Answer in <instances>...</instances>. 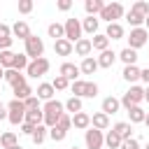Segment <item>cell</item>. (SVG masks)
Returning <instances> with one entry per match:
<instances>
[{"instance_id":"1","label":"cell","mask_w":149,"mask_h":149,"mask_svg":"<svg viewBox=\"0 0 149 149\" xmlns=\"http://www.w3.org/2000/svg\"><path fill=\"white\" fill-rule=\"evenodd\" d=\"M42 112H44V126H47V128H54V126L58 123V119L65 114V102H61V100H49V102H44Z\"/></svg>"},{"instance_id":"3","label":"cell","mask_w":149,"mask_h":149,"mask_svg":"<svg viewBox=\"0 0 149 149\" xmlns=\"http://www.w3.org/2000/svg\"><path fill=\"white\" fill-rule=\"evenodd\" d=\"M142 100H144V88H142V86H137V84H133V86L123 93V98H121V107H126V112H128L130 107L140 105Z\"/></svg>"},{"instance_id":"26","label":"cell","mask_w":149,"mask_h":149,"mask_svg":"<svg viewBox=\"0 0 149 149\" xmlns=\"http://www.w3.org/2000/svg\"><path fill=\"white\" fill-rule=\"evenodd\" d=\"M98 68H100V65H98V58H93V56L81 58V65H79L81 74H95V70H98Z\"/></svg>"},{"instance_id":"8","label":"cell","mask_w":149,"mask_h":149,"mask_svg":"<svg viewBox=\"0 0 149 149\" xmlns=\"http://www.w3.org/2000/svg\"><path fill=\"white\" fill-rule=\"evenodd\" d=\"M84 144H86V149H102V144H105V133H102V130H95V128L84 130Z\"/></svg>"},{"instance_id":"45","label":"cell","mask_w":149,"mask_h":149,"mask_svg":"<svg viewBox=\"0 0 149 149\" xmlns=\"http://www.w3.org/2000/svg\"><path fill=\"white\" fill-rule=\"evenodd\" d=\"M98 91H100V88H98L95 81H86V95H84V98H95Z\"/></svg>"},{"instance_id":"35","label":"cell","mask_w":149,"mask_h":149,"mask_svg":"<svg viewBox=\"0 0 149 149\" xmlns=\"http://www.w3.org/2000/svg\"><path fill=\"white\" fill-rule=\"evenodd\" d=\"M47 137H49V128H47L44 123H42V126H37V128H35V133L30 135V140H33L35 144H42Z\"/></svg>"},{"instance_id":"39","label":"cell","mask_w":149,"mask_h":149,"mask_svg":"<svg viewBox=\"0 0 149 149\" xmlns=\"http://www.w3.org/2000/svg\"><path fill=\"white\" fill-rule=\"evenodd\" d=\"M28 65H30V58L26 56V54H16V58H14V68L12 70H28Z\"/></svg>"},{"instance_id":"41","label":"cell","mask_w":149,"mask_h":149,"mask_svg":"<svg viewBox=\"0 0 149 149\" xmlns=\"http://www.w3.org/2000/svg\"><path fill=\"white\" fill-rule=\"evenodd\" d=\"M51 86H54L56 91H65V88L70 86V79H65L63 74H56V79L51 81Z\"/></svg>"},{"instance_id":"47","label":"cell","mask_w":149,"mask_h":149,"mask_svg":"<svg viewBox=\"0 0 149 149\" xmlns=\"http://www.w3.org/2000/svg\"><path fill=\"white\" fill-rule=\"evenodd\" d=\"M121 149H140V142H137L135 137H130V140H123V142H121Z\"/></svg>"},{"instance_id":"54","label":"cell","mask_w":149,"mask_h":149,"mask_svg":"<svg viewBox=\"0 0 149 149\" xmlns=\"http://www.w3.org/2000/svg\"><path fill=\"white\" fill-rule=\"evenodd\" d=\"M144 126L149 128V112H147V116H144Z\"/></svg>"},{"instance_id":"58","label":"cell","mask_w":149,"mask_h":149,"mask_svg":"<svg viewBox=\"0 0 149 149\" xmlns=\"http://www.w3.org/2000/svg\"><path fill=\"white\" fill-rule=\"evenodd\" d=\"M70 149H79V147H70Z\"/></svg>"},{"instance_id":"34","label":"cell","mask_w":149,"mask_h":149,"mask_svg":"<svg viewBox=\"0 0 149 149\" xmlns=\"http://www.w3.org/2000/svg\"><path fill=\"white\" fill-rule=\"evenodd\" d=\"M121 137L114 133V130H107V135H105V147L107 149H121Z\"/></svg>"},{"instance_id":"16","label":"cell","mask_w":149,"mask_h":149,"mask_svg":"<svg viewBox=\"0 0 149 149\" xmlns=\"http://www.w3.org/2000/svg\"><path fill=\"white\" fill-rule=\"evenodd\" d=\"M91 51H93V44H91V40H88V37H81L79 42H74V54H77V56L88 58V56H91Z\"/></svg>"},{"instance_id":"28","label":"cell","mask_w":149,"mask_h":149,"mask_svg":"<svg viewBox=\"0 0 149 149\" xmlns=\"http://www.w3.org/2000/svg\"><path fill=\"white\" fill-rule=\"evenodd\" d=\"M84 9H86V16H95V14H100L105 9V2L102 0H86Z\"/></svg>"},{"instance_id":"40","label":"cell","mask_w":149,"mask_h":149,"mask_svg":"<svg viewBox=\"0 0 149 149\" xmlns=\"http://www.w3.org/2000/svg\"><path fill=\"white\" fill-rule=\"evenodd\" d=\"M130 12H135V14H140V16H149V2H144V0H137V2H133V7H130Z\"/></svg>"},{"instance_id":"48","label":"cell","mask_w":149,"mask_h":149,"mask_svg":"<svg viewBox=\"0 0 149 149\" xmlns=\"http://www.w3.org/2000/svg\"><path fill=\"white\" fill-rule=\"evenodd\" d=\"M35 128H37V126H33V123H26V121L21 123V133H23V135H33Z\"/></svg>"},{"instance_id":"32","label":"cell","mask_w":149,"mask_h":149,"mask_svg":"<svg viewBox=\"0 0 149 149\" xmlns=\"http://www.w3.org/2000/svg\"><path fill=\"white\" fill-rule=\"evenodd\" d=\"M30 95H35V91L30 88V84H23V86L14 88V100H28Z\"/></svg>"},{"instance_id":"22","label":"cell","mask_w":149,"mask_h":149,"mask_svg":"<svg viewBox=\"0 0 149 149\" xmlns=\"http://www.w3.org/2000/svg\"><path fill=\"white\" fill-rule=\"evenodd\" d=\"M98 26H100V19H95V16L81 19V30L88 33V35H98Z\"/></svg>"},{"instance_id":"37","label":"cell","mask_w":149,"mask_h":149,"mask_svg":"<svg viewBox=\"0 0 149 149\" xmlns=\"http://www.w3.org/2000/svg\"><path fill=\"white\" fill-rule=\"evenodd\" d=\"M65 112H70V114H77V112H81V98H74V95H70V98L65 100Z\"/></svg>"},{"instance_id":"7","label":"cell","mask_w":149,"mask_h":149,"mask_svg":"<svg viewBox=\"0 0 149 149\" xmlns=\"http://www.w3.org/2000/svg\"><path fill=\"white\" fill-rule=\"evenodd\" d=\"M49 68H51V63H49V58H37V61H30V65H28V70H26V77H33V79H37V77H44L47 72H49Z\"/></svg>"},{"instance_id":"46","label":"cell","mask_w":149,"mask_h":149,"mask_svg":"<svg viewBox=\"0 0 149 149\" xmlns=\"http://www.w3.org/2000/svg\"><path fill=\"white\" fill-rule=\"evenodd\" d=\"M19 12L21 14H30L33 12V0H19Z\"/></svg>"},{"instance_id":"20","label":"cell","mask_w":149,"mask_h":149,"mask_svg":"<svg viewBox=\"0 0 149 149\" xmlns=\"http://www.w3.org/2000/svg\"><path fill=\"white\" fill-rule=\"evenodd\" d=\"M54 51H56V56H70V54L74 51V44L63 37V40H56V42H54Z\"/></svg>"},{"instance_id":"21","label":"cell","mask_w":149,"mask_h":149,"mask_svg":"<svg viewBox=\"0 0 149 149\" xmlns=\"http://www.w3.org/2000/svg\"><path fill=\"white\" fill-rule=\"evenodd\" d=\"M16 144H19V137H16L14 130L0 133V147H2V149H12V147H16Z\"/></svg>"},{"instance_id":"31","label":"cell","mask_w":149,"mask_h":149,"mask_svg":"<svg viewBox=\"0 0 149 149\" xmlns=\"http://www.w3.org/2000/svg\"><path fill=\"white\" fill-rule=\"evenodd\" d=\"M144 116H147V112H144L140 105H135V107L128 109V119H130V123H144Z\"/></svg>"},{"instance_id":"36","label":"cell","mask_w":149,"mask_h":149,"mask_svg":"<svg viewBox=\"0 0 149 149\" xmlns=\"http://www.w3.org/2000/svg\"><path fill=\"white\" fill-rule=\"evenodd\" d=\"M70 91H72L74 98H84V95H86V81H84V79L72 81V84H70Z\"/></svg>"},{"instance_id":"44","label":"cell","mask_w":149,"mask_h":149,"mask_svg":"<svg viewBox=\"0 0 149 149\" xmlns=\"http://www.w3.org/2000/svg\"><path fill=\"white\" fill-rule=\"evenodd\" d=\"M23 102H26V109H42V105H40L42 100H40L37 95H30V98L23 100Z\"/></svg>"},{"instance_id":"53","label":"cell","mask_w":149,"mask_h":149,"mask_svg":"<svg viewBox=\"0 0 149 149\" xmlns=\"http://www.w3.org/2000/svg\"><path fill=\"white\" fill-rule=\"evenodd\" d=\"M0 79H5V68L0 65Z\"/></svg>"},{"instance_id":"29","label":"cell","mask_w":149,"mask_h":149,"mask_svg":"<svg viewBox=\"0 0 149 149\" xmlns=\"http://www.w3.org/2000/svg\"><path fill=\"white\" fill-rule=\"evenodd\" d=\"M47 33H49V37H54V42H56V40H63V37H65V26L58 23V21H54V23H49Z\"/></svg>"},{"instance_id":"9","label":"cell","mask_w":149,"mask_h":149,"mask_svg":"<svg viewBox=\"0 0 149 149\" xmlns=\"http://www.w3.org/2000/svg\"><path fill=\"white\" fill-rule=\"evenodd\" d=\"M147 37H149V30H147V28H130V35H128L126 40H128V47L137 51L140 47L147 44Z\"/></svg>"},{"instance_id":"14","label":"cell","mask_w":149,"mask_h":149,"mask_svg":"<svg viewBox=\"0 0 149 149\" xmlns=\"http://www.w3.org/2000/svg\"><path fill=\"white\" fill-rule=\"evenodd\" d=\"M72 126H74L77 130H88V128H91V114H86V112L72 114Z\"/></svg>"},{"instance_id":"42","label":"cell","mask_w":149,"mask_h":149,"mask_svg":"<svg viewBox=\"0 0 149 149\" xmlns=\"http://www.w3.org/2000/svg\"><path fill=\"white\" fill-rule=\"evenodd\" d=\"M65 135H68V133H65L63 128H58V126L49 128V137H51L54 142H63V140H65Z\"/></svg>"},{"instance_id":"11","label":"cell","mask_w":149,"mask_h":149,"mask_svg":"<svg viewBox=\"0 0 149 149\" xmlns=\"http://www.w3.org/2000/svg\"><path fill=\"white\" fill-rule=\"evenodd\" d=\"M12 42H14V37H12V26L0 23V51L12 49Z\"/></svg>"},{"instance_id":"33","label":"cell","mask_w":149,"mask_h":149,"mask_svg":"<svg viewBox=\"0 0 149 149\" xmlns=\"http://www.w3.org/2000/svg\"><path fill=\"white\" fill-rule=\"evenodd\" d=\"M14 58H16V54H14L12 49L0 51V65H2L5 70H12V68H14Z\"/></svg>"},{"instance_id":"24","label":"cell","mask_w":149,"mask_h":149,"mask_svg":"<svg viewBox=\"0 0 149 149\" xmlns=\"http://www.w3.org/2000/svg\"><path fill=\"white\" fill-rule=\"evenodd\" d=\"M91 44H93L95 51H107V49H109V37H107L105 33H98V35L91 37Z\"/></svg>"},{"instance_id":"2","label":"cell","mask_w":149,"mask_h":149,"mask_svg":"<svg viewBox=\"0 0 149 149\" xmlns=\"http://www.w3.org/2000/svg\"><path fill=\"white\" fill-rule=\"evenodd\" d=\"M7 112H9L7 121L12 126H21L26 121V102L23 100H9L7 102Z\"/></svg>"},{"instance_id":"10","label":"cell","mask_w":149,"mask_h":149,"mask_svg":"<svg viewBox=\"0 0 149 149\" xmlns=\"http://www.w3.org/2000/svg\"><path fill=\"white\" fill-rule=\"evenodd\" d=\"M58 74H63V77H65V79H70V81H77V79H79V74H81V70H79V65H74V63L65 61V63L61 65Z\"/></svg>"},{"instance_id":"51","label":"cell","mask_w":149,"mask_h":149,"mask_svg":"<svg viewBox=\"0 0 149 149\" xmlns=\"http://www.w3.org/2000/svg\"><path fill=\"white\" fill-rule=\"evenodd\" d=\"M7 116H9V112H7V105H2V102H0V121H2V119H7Z\"/></svg>"},{"instance_id":"4","label":"cell","mask_w":149,"mask_h":149,"mask_svg":"<svg viewBox=\"0 0 149 149\" xmlns=\"http://www.w3.org/2000/svg\"><path fill=\"white\" fill-rule=\"evenodd\" d=\"M26 56L30 58V61H37V58H42V54H44V42H42V37H37V35H30L26 42Z\"/></svg>"},{"instance_id":"17","label":"cell","mask_w":149,"mask_h":149,"mask_svg":"<svg viewBox=\"0 0 149 149\" xmlns=\"http://www.w3.org/2000/svg\"><path fill=\"white\" fill-rule=\"evenodd\" d=\"M54 93H56V88H54L49 81H42V84L37 86V91H35V95H37L40 100H44V102L54 100Z\"/></svg>"},{"instance_id":"55","label":"cell","mask_w":149,"mask_h":149,"mask_svg":"<svg viewBox=\"0 0 149 149\" xmlns=\"http://www.w3.org/2000/svg\"><path fill=\"white\" fill-rule=\"evenodd\" d=\"M144 28H147V30H149V16H147V19H144Z\"/></svg>"},{"instance_id":"49","label":"cell","mask_w":149,"mask_h":149,"mask_svg":"<svg viewBox=\"0 0 149 149\" xmlns=\"http://www.w3.org/2000/svg\"><path fill=\"white\" fill-rule=\"evenodd\" d=\"M70 7H72V0H58V9L61 12H68Z\"/></svg>"},{"instance_id":"18","label":"cell","mask_w":149,"mask_h":149,"mask_svg":"<svg viewBox=\"0 0 149 149\" xmlns=\"http://www.w3.org/2000/svg\"><path fill=\"white\" fill-rule=\"evenodd\" d=\"M119 109H121V100H119V98H114V95H107V98L102 100V109H100V112H105L107 116H109V114H116Z\"/></svg>"},{"instance_id":"13","label":"cell","mask_w":149,"mask_h":149,"mask_svg":"<svg viewBox=\"0 0 149 149\" xmlns=\"http://www.w3.org/2000/svg\"><path fill=\"white\" fill-rule=\"evenodd\" d=\"M33 33H30V26L26 23V21H16L14 26H12V37H19V40H28Z\"/></svg>"},{"instance_id":"52","label":"cell","mask_w":149,"mask_h":149,"mask_svg":"<svg viewBox=\"0 0 149 149\" xmlns=\"http://www.w3.org/2000/svg\"><path fill=\"white\" fill-rule=\"evenodd\" d=\"M144 102H149V86L144 88Z\"/></svg>"},{"instance_id":"27","label":"cell","mask_w":149,"mask_h":149,"mask_svg":"<svg viewBox=\"0 0 149 149\" xmlns=\"http://www.w3.org/2000/svg\"><path fill=\"white\" fill-rule=\"evenodd\" d=\"M140 72H142V70H140L137 65H123V72H121V77H123L126 81H130V86H133V84L140 79Z\"/></svg>"},{"instance_id":"12","label":"cell","mask_w":149,"mask_h":149,"mask_svg":"<svg viewBox=\"0 0 149 149\" xmlns=\"http://www.w3.org/2000/svg\"><path fill=\"white\" fill-rule=\"evenodd\" d=\"M5 81L12 86V88H16V86H23V84H28L26 81V74H21L19 70H5Z\"/></svg>"},{"instance_id":"59","label":"cell","mask_w":149,"mask_h":149,"mask_svg":"<svg viewBox=\"0 0 149 149\" xmlns=\"http://www.w3.org/2000/svg\"><path fill=\"white\" fill-rule=\"evenodd\" d=\"M0 149H2V147H0Z\"/></svg>"},{"instance_id":"50","label":"cell","mask_w":149,"mask_h":149,"mask_svg":"<svg viewBox=\"0 0 149 149\" xmlns=\"http://www.w3.org/2000/svg\"><path fill=\"white\" fill-rule=\"evenodd\" d=\"M140 79H142V81H144V84L149 86V68H144V70L140 72Z\"/></svg>"},{"instance_id":"56","label":"cell","mask_w":149,"mask_h":149,"mask_svg":"<svg viewBox=\"0 0 149 149\" xmlns=\"http://www.w3.org/2000/svg\"><path fill=\"white\" fill-rule=\"evenodd\" d=\"M12 149H23V147H21V144H16V147H12Z\"/></svg>"},{"instance_id":"5","label":"cell","mask_w":149,"mask_h":149,"mask_svg":"<svg viewBox=\"0 0 149 149\" xmlns=\"http://www.w3.org/2000/svg\"><path fill=\"white\" fill-rule=\"evenodd\" d=\"M123 14H126V9H123L121 2H109V5H105V9L100 12V19L107 21V23H119V19H121Z\"/></svg>"},{"instance_id":"25","label":"cell","mask_w":149,"mask_h":149,"mask_svg":"<svg viewBox=\"0 0 149 149\" xmlns=\"http://www.w3.org/2000/svg\"><path fill=\"white\" fill-rule=\"evenodd\" d=\"M116 58H119V54H114L112 49H107V51H100V56H98V65H100V68H112Z\"/></svg>"},{"instance_id":"30","label":"cell","mask_w":149,"mask_h":149,"mask_svg":"<svg viewBox=\"0 0 149 149\" xmlns=\"http://www.w3.org/2000/svg\"><path fill=\"white\" fill-rule=\"evenodd\" d=\"M119 58L123 61V65H135V63H137V51L130 49V47H126V49L119 51Z\"/></svg>"},{"instance_id":"57","label":"cell","mask_w":149,"mask_h":149,"mask_svg":"<svg viewBox=\"0 0 149 149\" xmlns=\"http://www.w3.org/2000/svg\"><path fill=\"white\" fill-rule=\"evenodd\" d=\"M144 149H149V142H147V147H144Z\"/></svg>"},{"instance_id":"38","label":"cell","mask_w":149,"mask_h":149,"mask_svg":"<svg viewBox=\"0 0 149 149\" xmlns=\"http://www.w3.org/2000/svg\"><path fill=\"white\" fill-rule=\"evenodd\" d=\"M126 21L130 23V28H144V16H140L135 12H128L126 14Z\"/></svg>"},{"instance_id":"19","label":"cell","mask_w":149,"mask_h":149,"mask_svg":"<svg viewBox=\"0 0 149 149\" xmlns=\"http://www.w3.org/2000/svg\"><path fill=\"white\" fill-rule=\"evenodd\" d=\"M91 128H95V130H107V128H109V116H107L105 112H95V114L91 116Z\"/></svg>"},{"instance_id":"6","label":"cell","mask_w":149,"mask_h":149,"mask_svg":"<svg viewBox=\"0 0 149 149\" xmlns=\"http://www.w3.org/2000/svg\"><path fill=\"white\" fill-rule=\"evenodd\" d=\"M63 26H65V40H68V42L74 44V42L81 40V33H84V30H81V21H79V19H74V16H72V19H65Z\"/></svg>"},{"instance_id":"43","label":"cell","mask_w":149,"mask_h":149,"mask_svg":"<svg viewBox=\"0 0 149 149\" xmlns=\"http://www.w3.org/2000/svg\"><path fill=\"white\" fill-rule=\"evenodd\" d=\"M56 126H58V128H63V130H65V133H68V130H70V128H72V116H70V114H68V112H65V114H63V116H61V119H58V123H56Z\"/></svg>"},{"instance_id":"23","label":"cell","mask_w":149,"mask_h":149,"mask_svg":"<svg viewBox=\"0 0 149 149\" xmlns=\"http://www.w3.org/2000/svg\"><path fill=\"white\" fill-rule=\"evenodd\" d=\"M105 35H107L109 40H123V37H126V30H123L121 23H107Z\"/></svg>"},{"instance_id":"15","label":"cell","mask_w":149,"mask_h":149,"mask_svg":"<svg viewBox=\"0 0 149 149\" xmlns=\"http://www.w3.org/2000/svg\"><path fill=\"white\" fill-rule=\"evenodd\" d=\"M112 130H114L121 140H130V137H133V123H130V121H119V123L112 126Z\"/></svg>"}]
</instances>
